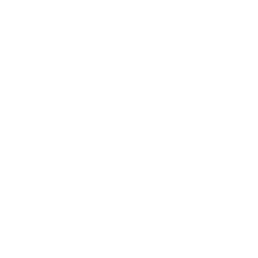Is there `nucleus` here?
I'll use <instances>...</instances> for the list:
<instances>
[]
</instances>
